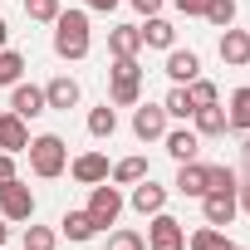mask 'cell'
Returning a JSON list of instances; mask_svg holds the SVG:
<instances>
[{"label": "cell", "instance_id": "6da1fadb", "mask_svg": "<svg viewBox=\"0 0 250 250\" xmlns=\"http://www.w3.org/2000/svg\"><path fill=\"white\" fill-rule=\"evenodd\" d=\"M88 15L83 10H59V20H54V54L59 59H83L88 54Z\"/></svg>", "mask_w": 250, "mask_h": 250}, {"label": "cell", "instance_id": "7a4b0ae2", "mask_svg": "<svg viewBox=\"0 0 250 250\" xmlns=\"http://www.w3.org/2000/svg\"><path fill=\"white\" fill-rule=\"evenodd\" d=\"M30 172L35 177H44V182H54L64 167H69V147H64V138L59 133H40V138H30Z\"/></svg>", "mask_w": 250, "mask_h": 250}, {"label": "cell", "instance_id": "3957f363", "mask_svg": "<svg viewBox=\"0 0 250 250\" xmlns=\"http://www.w3.org/2000/svg\"><path fill=\"white\" fill-rule=\"evenodd\" d=\"M108 98H113V108H138V98H143V64L138 59H113Z\"/></svg>", "mask_w": 250, "mask_h": 250}, {"label": "cell", "instance_id": "277c9868", "mask_svg": "<svg viewBox=\"0 0 250 250\" xmlns=\"http://www.w3.org/2000/svg\"><path fill=\"white\" fill-rule=\"evenodd\" d=\"M0 216H5V221H30V216H35V191H30L20 177L0 182Z\"/></svg>", "mask_w": 250, "mask_h": 250}, {"label": "cell", "instance_id": "5b68a950", "mask_svg": "<svg viewBox=\"0 0 250 250\" xmlns=\"http://www.w3.org/2000/svg\"><path fill=\"white\" fill-rule=\"evenodd\" d=\"M143 240H147V250H187V230H182V221L167 216V211L152 216V226H147Z\"/></svg>", "mask_w": 250, "mask_h": 250}, {"label": "cell", "instance_id": "8992f818", "mask_svg": "<svg viewBox=\"0 0 250 250\" xmlns=\"http://www.w3.org/2000/svg\"><path fill=\"white\" fill-rule=\"evenodd\" d=\"M88 216H93V226H98V230H108V226L123 216V191H118V187H108V182H98V187H93V196H88Z\"/></svg>", "mask_w": 250, "mask_h": 250}, {"label": "cell", "instance_id": "52a82bcc", "mask_svg": "<svg viewBox=\"0 0 250 250\" xmlns=\"http://www.w3.org/2000/svg\"><path fill=\"white\" fill-rule=\"evenodd\" d=\"M133 133H138L143 143H157V138L167 133V108H162V103H143V108L133 113Z\"/></svg>", "mask_w": 250, "mask_h": 250}, {"label": "cell", "instance_id": "ba28073f", "mask_svg": "<svg viewBox=\"0 0 250 250\" xmlns=\"http://www.w3.org/2000/svg\"><path fill=\"white\" fill-rule=\"evenodd\" d=\"M201 211H206V226H230L235 211H240V201H235V191H206Z\"/></svg>", "mask_w": 250, "mask_h": 250}, {"label": "cell", "instance_id": "9c48e42d", "mask_svg": "<svg viewBox=\"0 0 250 250\" xmlns=\"http://www.w3.org/2000/svg\"><path fill=\"white\" fill-rule=\"evenodd\" d=\"M10 113H20L25 123H30V118H40V113H49L44 88H35V83H15V93H10Z\"/></svg>", "mask_w": 250, "mask_h": 250}, {"label": "cell", "instance_id": "30bf717a", "mask_svg": "<svg viewBox=\"0 0 250 250\" xmlns=\"http://www.w3.org/2000/svg\"><path fill=\"white\" fill-rule=\"evenodd\" d=\"M69 172H74V182H83V187H98V182H108V157L103 152H83V157H74L69 162Z\"/></svg>", "mask_w": 250, "mask_h": 250}, {"label": "cell", "instance_id": "8fae6325", "mask_svg": "<svg viewBox=\"0 0 250 250\" xmlns=\"http://www.w3.org/2000/svg\"><path fill=\"white\" fill-rule=\"evenodd\" d=\"M30 147V128L20 113H0V152H25Z\"/></svg>", "mask_w": 250, "mask_h": 250}, {"label": "cell", "instance_id": "7c38bea8", "mask_svg": "<svg viewBox=\"0 0 250 250\" xmlns=\"http://www.w3.org/2000/svg\"><path fill=\"white\" fill-rule=\"evenodd\" d=\"M162 206H167V187H157L152 177L133 182V211H143V216H157Z\"/></svg>", "mask_w": 250, "mask_h": 250}, {"label": "cell", "instance_id": "4fadbf2b", "mask_svg": "<svg viewBox=\"0 0 250 250\" xmlns=\"http://www.w3.org/2000/svg\"><path fill=\"white\" fill-rule=\"evenodd\" d=\"M138 49H143V30H138V25L108 30V54H113V59H138Z\"/></svg>", "mask_w": 250, "mask_h": 250}, {"label": "cell", "instance_id": "5bb4252c", "mask_svg": "<svg viewBox=\"0 0 250 250\" xmlns=\"http://www.w3.org/2000/svg\"><path fill=\"white\" fill-rule=\"evenodd\" d=\"M167 79H172V83L201 79V59H196L191 49H167Z\"/></svg>", "mask_w": 250, "mask_h": 250}, {"label": "cell", "instance_id": "9a60e30c", "mask_svg": "<svg viewBox=\"0 0 250 250\" xmlns=\"http://www.w3.org/2000/svg\"><path fill=\"white\" fill-rule=\"evenodd\" d=\"M162 143H167V152H172L177 162H196V152H201L196 128H172V133H162Z\"/></svg>", "mask_w": 250, "mask_h": 250}, {"label": "cell", "instance_id": "2e32d148", "mask_svg": "<svg viewBox=\"0 0 250 250\" xmlns=\"http://www.w3.org/2000/svg\"><path fill=\"white\" fill-rule=\"evenodd\" d=\"M44 103H49V108H59V113H69V108L79 103V83H74L69 74L49 79V83H44Z\"/></svg>", "mask_w": 250, "mask_h": 250}, {"label": "cell", "instance_id": "e0dca14e", "mask_svg": "<svg viewBox=\"0 0 250 250\" xmlns=\"http://www.w3.org/2000/svg\"><path fill=\"white\" fill-rule=\"evenodd\" d=\"M182 196H206V162H177V182Z\"/></svg>", "mask_w": 250, "mask_h": 250}, {"label": "cell", "instance_id": "ac0fdd59", "mask_svg": "<svg viewBox=\"0 0 250 250\" xmlns=\"http://www.w3.org/2000/svg\"><path fill=\"white\" fill-rule=\"evenodd\" d=\"M221 59H226L230 69H245V64H250V35H245V30H226V35H221Z\"/></svg>", "mask_w": 250, "mask_h": 250}, {"label": "cell", "instance_id": "d6986e66", "mask_svg": "<svg viewBox=\"0 0 250 250\" xmlns=\"http://www.w3.org/2000/svg\"><path fill=\"white\" fill-rule=\"evenodd\" d=\"M138 30H143V44H152V49H172L177 44V25L162 20V15H147V25H138Z\"/></svg>", "mask_w": 250, "mask_h": 250}, {"label": "cell", "instance_id": "ffe728a7", "mask_svg": "<svg viewBox=\"0 0 250 250\" xmlns=\"http://www.w3.org/2000/svg\"><path fill=\"white\" fill-rule=\"evenodd\" d=\"M59 230H64L74 245H83V240H93V235H98V226H93V216H88V211H69V216L59 221Z\"/></svg>", "mask_w": 250, "mask_h": 250}, {"label": "cell", "instance_id": "44dd1931", "mask_svg": "<svg viewBox=\"0 0 250 250\" xmlns=\"http://www.w3.org/2000/svg\"><path fill=\"white\" fill-rule=\"evenodd\" d=\"M191 123H196V138H216V133H226V108H221V103L196 108V113H191Z\"/></svg>", "mask_w": 250, "mask_h": 250}, {"label": "cell", "instance_id": "7402d4cb", "mask_svg": "<svg viewBox=\"0 0 250 250\" xmlns=\"http://www.w3.org/2000/svg\"><path fill=\"white\" fill-rule=\"evenodd\" d=\"M226 128H235V133H250V88H235V93H230Z\"/></svg>", "mask_w": 250, "mask_h": 250}, {"label": "cell", "instance_id": "603a6c76", "mask_svg": "<svg viewBox=\"0 0 250 250\" xmlns=\"http://www.w3.org/2000/svg\"><path fill=\"white\" fill-rule=\"evenodd\" d=\"M108 177H113V187H133V182H143V177H152V172H147V157H123Z\"/></svg>", "mask_w": 250, "mask_h": 250}, {"label": "cell", "instance_id": "cb8c5ba5", "mask_svg": "<svg viewBox=\"0 0 250 250\" xmlns=\"http://www.w3.org/2000/svg\"><path fill=\"white\" fill-rule=\"evenodd\" d=\"M20 74H25V54L0 49V88H15V83H20Z\"/></svg>", "mask_w": 250, "mask_h": 250}, {"label": "cell", "instance_id": "d4e9b609", "mask_svg": "<svg viewBox=\"0 0 250 250\" xmlns=\"http://www.w3.org/2000/svg\"><path fill=\"white\" fill-rule=\"evenodd\" d=\"M162 108H167V118H191L196 113V103H191V93H187V83H177L167 98H162Z\"/></svg>", "mask_w": 250, "mask_h": 250}, {"label": "cell", "instance_id": "484cf974", "mask_svg": "<svg viewBox=\"0 0 250 250\" xmlns=\"http://www.w3.org/2000/svg\"><path fill=\"white\" fill-rule=\"evenodd\" d=\"M88 133H93V138H113V133H118V113H113L108 103L88 113Z\"/></svg>", "mask_w": 250, "mask_h": 250}, {"label": "cell", "instance_id": "4316f807", "mask_svg": "<svg viewBox=\"0 0 250 250\" xmlns=\"http://www.w3.org/2000/svg\"><path fill=\"white\" fill-rule=\"evenodd\" d=\"M235 187H240L235 167H206V191H235Z\"/></svg>", "mask_w": 250, "mask_h": 250}, {"label": "cell", "instance_id": "83f0119b", "mask_svg": "<svg viewBox=\"0 0 250 250\" xmlns=\"http://www.w3.org/2000/svg\"><path fill=\"white\" fill-rule=\"evenodd\" d=\"M206 20H211L216 30H230V20H235V0H206Z\"/></svg>", "mask_w": 250, "mask_h": 250}, {"label": "cell", "instance_id": "f1b7e54d", "mask_svg": "<svg viewBox=\"0 0 250 250\" xmlns=\"http://www.w3.org/2000/svg\"><path fill=\"white\" fill-rule=\"evenodd\" d=\"M187 93H191V103H196V108L221 103V93H216V83H211V79H191V83H187Z\"/></svg>", "mask_w": 250, "mask_h": 250}, {"label": "cell", "instance_id": "f546056e", "mask_svg": "<svg viewBox=\"0 0 250 250\" xmlns=\"http://www.w3.org/2000/svg\"><path fill=\"white\" fill-rule=\"evenodd\" d=\"M25 15L40 20V25H54L59 20V0H25Z\"/></svg>", "mask_w": 250, "mask_h": 250}, {"label": "cell", "instance_id": "4dcf8cb0", "mask_svg": "<svg viewBox=\"0 0 250 250\" xmlns=\"http://www.w3.org/2000/svg\"><path fill=\"white\" fill-rule=\"evenodd\" d=\"M54 245H59V235L49 226H30L25 230V250H54Z\"/></svg>", "mask_w": 250, "mask_h": 250}, {"label": "cell", "instance_id": "1f68e13d", "mask_svg": "<svg viewBox=\"0 0 250 250\" xmlns=\"http://www.w3.org/2000/svg\"><path fill=\"white\" fill-rule=\"evenodd\" d=\"M221 245H226V230L221 226H201L191 235V250H221Z\"/></svg>", "mask_w": 250, "mask_h": 250}, {"label": "cell", "instance_id": "d6a6232c", "mask_svg": "<svg viewBox=\"0 0 250 250\" xmlns=\"http://www.w3.org/2000/svg\"><path fill=\"white\" fill-rule=\"evenodd\" d=\"M108 250H147V240H143V230H113Z\"/></svg>", "mask_w": 250, "mask_h": 250}, {"label": "cell", "instance_id": "836d02e7", "mask_svg": "<svg viewBox=\"0 0 250 250\" xmlns=\"http://www.w3.org/2000/svg\"><path fill=\"white\" fill-rule=\"evenodd\" d=\"M182 15H206V0H172Z\"/></svg>", "mask_w": 250, "mask_h": 250}, {"label": "cell", "instance_id": "e575fe53", "mask_svg": "<svg viewBox=\"0 0 250 250\" xmlns=\"http://www.w3.org/2000/svg\"><path fill=\"white\" fill-rule=\"evenodd\" d=\"M15 177V152H0V182Z\"/></svg>", "mask_w": 250, "mask_h": 250}, {"label": "cell", "instance_id": "d590c367", "mask_svg": "<svg viewBox=\"0 0 250 250\" xmlns=\"http://www.w3.org/2000/svg\"><path fill=\"white\" fill-rule=\"evenodd\" d=\"M235 201H240V211H245V216H250V177H245V182H240V187H235Z\"/></svg>", "mask_w": 250, "mask_h": 250}, {"label": "cell", "instance_id": "8d00e7d4", "mask_svg": "<svg viewBox=\"0 0 250 250\" xmlns=\"http://www.w3.org/2000/svg\"><path fill=\"white\" fill-rule=\"evenodd\" d=\"M133 10H138V15H157V10H162V0H133Z\"/></svg>", "mask_w": 250, "mask_h": 250}, {"label": "cell", "instance_id": "74e56055", "mask_svg": "<svg viewBox=\"0 0 250 250\" xmlns=\"http://www.w3.org/2000/svg\"><path fill=\"white\" fill-rule=\"evenodd\" d=\"M88 10H98V15H108V10H118V0H83Z\"/></svg>", "mask_w": 250, "mask_h": 250}, {"label": "cell", "instance_id": "f35d334b", "mask_svg": "<svg viewBox=\"0 0 250 250\" xmlns=\"http://www.w3.org/2000/svg\"><path fill=\"white\" fill-rule=\"evenodd\" d=\"M5 240H10V221H5V216H0V245H5Z\"/></svg>", "mask_w": 250, "mask_h": 250}, {"label": "cell", "instance_id": "ab89813d", "mask_svg": "<svg viewBox=\"0 0 250 250\" xmlns=\"http://www.w3.org/2000/svg\"><path fill=\"white\" fill-rule=\"evenodd\" d=\"M5 40H10V25H5V20H0V49H5Z\"/></svg>", "mask_w": 250, "mask_h": 250}, {"label": "cell", "instance_id": "60d3db41", "mask_svg": "<svg viewBox=\"0 0 250 250\" xmlns=\"http://www.w3.org/2000/svg\"><path fill=\"white\" fill-rule=\"evenodd\" d=\"M221 250H250V245H230V240H226V245H221Z\"/></svg>", "mask_w": 250, "mask_h": 250}]
</instances>
